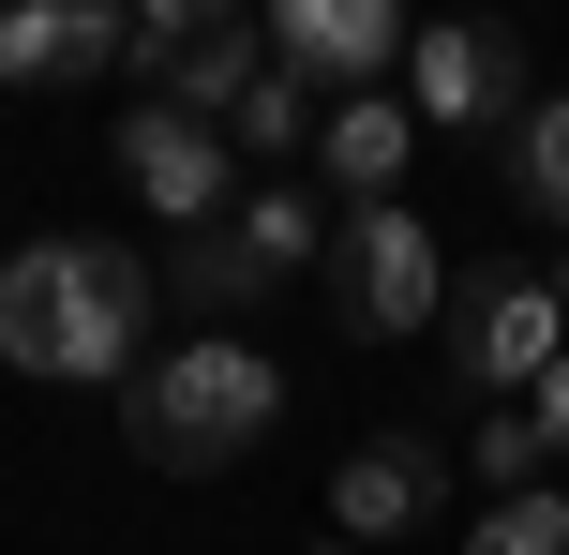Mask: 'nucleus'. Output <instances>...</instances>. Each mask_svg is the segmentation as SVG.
Returning a JSON list of instances; mask_svg holds the SVG:
<instances>
[{
  "mask_svg": "<svg viewBox=\"0 0 569 555\" xmlns=\"http://www.w3.org/2000/svg\"><path fill=\"white\" fill-rule=\"evenodd\" d=\"M150 300H166V270L136 256V240H16L0 256V360L16 376H90V390H136L150 360Z\"/></svg>",
  "mask_w": 569,
  "mask_h": 555,
  "instance_id": "nucleus-1",
  "label": "nucleus"
},
{
  "mask_svg": "<svg viewBox=\"0 0 569 555\" xmlns=\"http://www.w3.org/2000/svg\"><path fill=\"white\" fill-rule=\"evenodd\" d=\"M120 420H136V450H150L166 480H226L240 450L284 420V360L256 346V330H180V346L136 360Z\"/></svg>",
  "mask_w": 569,
  "mask_h": 555,
  "instance_id": "nucleus-2",
  "label": "nucleus"
},
{
  "mask_svg": "<svg viewBox=\"0 0 569 555\" xmlns=\"http://www.w3.org/2000/svg\"><path fill=\"white\" fill-rule=\"evenodd\" d=\"M330 300H345V330L405 346V330L450 316V240H435L405 196H390V210H345V226H330Z\"/></svg>",
  "mask_w": 569,
  "mask_h": 555,
  "instance_id": "nucleus-3",
  "label": "nucleus"
},
{
  "mask_svg": "<svg viewBox=\"0 0 569 555\" xmlns=\"http://www.w3.org/2000/svg\"><path fill=\"white\" fill-rule=\"evenodd\" d=\"M555 360H569L555 270H465V286H450V376H465V390L510 406V390H540Z\"/></svg>",
  "mask_w": 569,
  "mask_h": 555,
  "instance_id": "nucleus-4",
  "label": "nucleus"
},
{
  "mask_svg": "<svg viewBox=\"0 0 569 555\" xmlns=\"http://www.w3.org/2000/svg\"><path fill=\"white\" fill-rule=\"evenodd\" d=\"M120 180H136V210L150 226H180V240H210L240 210V150H226V120H180V106H120Z\"/></svg>",
  "mask_w": 569,
  "mask_h": 555,
  "instance_id": "nucleus-5",
  "label": "nucleus"
},
{
  "mask_svg": "<svg viewBox=\"0 0 569 555\" xmlns=\"http://www.w3.org/2000/svg\"><path fill=\"white\" fill-rule=\"evenodd\" d=\"M256 76H270V30L196 16V0H150V16H136V90H150V106H180V120H226Z\"/></svg>",
  "mask_w": 569,
  "mask_h": 555,
  "instance_id": "nucleus-6",
  "label": "nucleus"
},
{
  "mask_svg": "<svg viewBox=\"0 0 569 555\" xmlns=\"http://www.w3.org/2000/svg\"><path fill=\"white\" fill-rule=\"evenodd\" d=\"M405 46H420V30H405L390 0H270V76H300L315 106L405 76Z\"/></svg>",
  "mask_w": 569,
  "mask_h": 555,
  "instance_id": "nucleus-7",
  "label": "nucleus"
},
{
  "mask_svg": "<svg viewBox=\"0 0 569 555\" xmlns=\"http://www.w3.org/2000/svg\"><path fill=\"white\" fill-rule=\"evenodd\" d=\"M405 120H420V136H495V120H525V46L510 30H420V46H405Z\"/></svg>",
  "mask_w": 569,
  "mask_h": 555,
  "instance_id": "nucleus-8",
  "label": "nucleus"
},
{
  "mask_svg": "<svg viewBox=\"0 0 569 555\" xmlns=\"http://www.w3.org/2000/svg\"><path fill=\"white\" fill-rule=\"evenodd\" d=\"M136 76V16L106 0H0V90H90Z\"/></svg>",
  "mask_w": 569,
  "mask_h": 555,
  "instance_id": "nucleus-9",
  "label": "nucleus"
},
{
  "mask_svg": "<svg viewBox=\"0 0 569 555\" xmlns=\"http://www.w3.org/2000/svg\"><path fill=\"white\" fill-rule=\"evenodd\" d=\"M435 480H450V466H435V436H360V450L330 466V526H345V555L405 541V526L435 511Z\"/></svg>",
  "mask_w": 569,
  "mask_h": 555,
  "instance_id": "nucleus-10",
  "label": "nucleus"
},
{
  "mask_svg": "<svg viewBox=\"0 0 569 555\" xmlns=\"http://www.w3.org/2000/svg\"><path fill=\"white\" fill-rule=\"evenodd\" d=\"M315 166H330L345 210H390L405 166H420V120H405V90H345L330 120H315Z\"/></svg>",
  "mask_w": 569,
  "mask_h": 555,
  "instance_id": "nucleus-11",
  "label": "nucleus"
},
{
  "mask_svg": "<svg viewBox=\"0 0 569 555\" xmlns=\"http://www.w3.org/2000/svg\"><path fill=\"white\" fill-rule=\"evenodd\" d=\"M166 300H180V316H196V330H240V316H256V300H270V270L240 256L226 226H210V240H180V256H166Z\"/></svg>",
  "mask_w": 569,
  "mask_h": 555,
  "instance_id": "nucleus-12",
  "label": "nucleus"
},
{
  "mask_svg": "<svg viewBox=\"0 0 569 555\" xmlns=\"http://www.w3.org/2000/svg\"><path fill=\"white\" fill-rule=\"evenodd\" d=\"M226 240H240V256H256L270 286H284V270H315V256H330V210H315L300 180H256V196L226 210Z\"/></svg>",
  "mask_w": 569,
  "mask_h": 555,
  "instance_id": "nucleus-13",
  "label": "nucleus"
},
{
  "mask_svg": "<svg viewBox=\"0 0 569 555\" xmlns=\"http://www.w3.org/2000/svg\"><path fill=\"white\" fill-rule=\"evenodd\" d=\"M315 120H330V106H315L300 76H256V90L226 106V150H256V166H300V150H315Z\"/></svg>",
  "mask_w": 569,
  "mask_h": 555,
  "instance_id": "nucleus-14",
  "label": "nucleus"
},
{
  "mask_svg": "<svg viewBox=\"0 0 569 555\" xmlns=\"http://www.w3.org/2000/svg\"><path fill=\"white\" fill-rule=\"evenodd\" d=\"M510 196L540 210V226H569V90H555V106H525V120H510Z\"/></svg>",
  "mask_w": 569,
  "mask_h": 555,
  "instance_id": "nucleus-15",
  "label": "nucleus"
},
{
  "mask_svg": "<svg viewBox=\"0 0 569 555\" xmlns=\"http://www.w3.org/2000/svg\"><path fill=\"white\" fill-rule=\"evenodd\" d=\"M465 555H569V496H555V480H525V496H495L480 526H465Z\"/></svg>",
  "mask_w": 569,
  "mask_h": 555,
  "instance_id": "nucleus-16",
  "label": "nucleus"
},
{
  "mask_svg": "<svg viewBox=\"0 0 569 555\" xmlns=\"http://www.w3.org/2000/svg\"><path fill=\"white\" fill-rule=\"evenodd\" d=\"M465 466H480L495 496H525V480H540L555 450H540V420H525V406H495V420H480V450H465Z\"/></svg>",
  "mask_w": 569,
  "mask_h": 555,
  "instance_id": "nucleus-17",
  "label": "nucleus"
},
{
  "mask_svg": "<svg viewBox=\"0 0 569 555\" xmlns=\"http://www.w3.org/2000/svg\"><path fill=\"white\" fill-rule=\"evenodd\" d=\"M525 420H540V450H555V466H569V360H555L540 390H525Z\"/></svg>",
  "mask_w": 569,
  "mask_h": 555,
  "instance_id": "nucleus-18",
  "label": "nucleus"
},
{
  "mask_svg": "<svg viewBox=\"0 0 569 555\" xmlns=\"http://www.w3.org/2000/svg\"><path fill=\"white\" fill-rule=\"evenodd\" d=\"M555 316H569V256H555Z\"/></svg>",
  "mask_w": 569,
  "mask_h": 555,
  "instance_id": "nucleus-19",
  "label": "nucleus"
},
{
  "mask_svg": "<svg viewBox=\"0 0 569 555\" xmlns=\"http://www.w3.org/2000/svg\"><path fill=\"white\" fill-rule=\"evenodd\" d=\"M330 555H345V541H330Z\"/></svg>",
  "mask_w": 569,
  "mask_h": 555,
  "instance_id": "nucleus-20",
  "label": "nucleus"
}]
</instances>
